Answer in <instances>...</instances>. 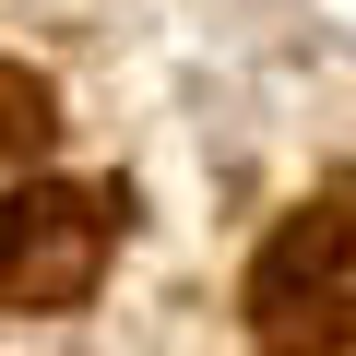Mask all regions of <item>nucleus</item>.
Returning <instances> with one entry per match:
<instances>
[{"instance_id":"f257e3e1","label":"nucleus","mask_w":356,"mask_h":356,"mask_svg":"<svg viewBox=\"0 0 356 356\" xmlns=\"http://www.w3.org/2000/svg\"><path fill=\"white\" fill-rule=\"evenodd\" d=\"M261 356H356V202H309L250 261Z\"/></svg>"},{"instance_id":"f03ea898","label":"nucleus","mask_w":356,"mask_h":356,"mask_svg":"<svg viewBox=\"0 0 356 356\" xmlns=\"http://www.w3.org/2000/svg\"><path fill=\"white\" fill-rule=\"evenodd\" d=\"M107 191H72V178H13L0 191V309H83L107 273Z\"/></svg>"},{"instance_id":"7ed1b4c3","label":"nucleus","mask_w":356,"mask_h":356,"mask_svg":"<svg viewBox=\"0 0 356 356\" xmlns=\"http://www.w3.org/2000/svg\"><path fill=\"white\" fill-rule=\"evenodd\" d=\"M48 131H60V95H48L36 72H13V60H0V166L48 154Z\"/></svg>"}]
</instances>
